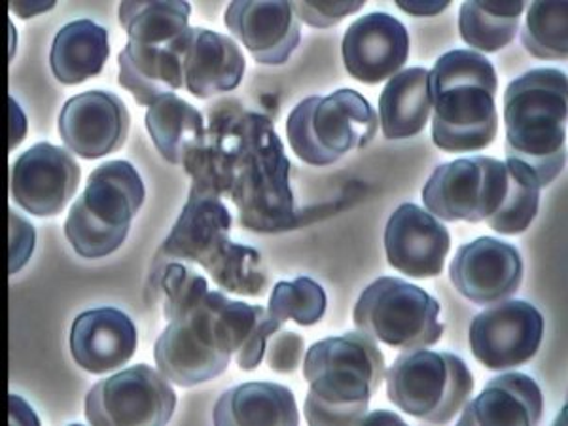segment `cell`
Here are the masks:
<instances>
[{
    "label": "cell",
    "mask_w": 568,
    "mask_h": 426,
    "mask_svg": "<svg viewBox=\"0 0 568 426\" xmlns=\"http://www.w3.org/2000/svg\"><path fill=\"white\" fill-rule=\"evenodd\" d=\"M118 12L130 42L168 45L190 29L192 7L187 2H122Z\"/></svg>",
    "instance_id": "4dcf8cb0"
},
{
    "label": "cell",
    "mask_w": 568,
    "mask_h": 426,
    "mask_svg": "<svg viewBox=\"0 0 568 426\" xmlns=\"http://www.w3.org/2000/svg\"><path fill=\"white\" fill-rule=\"evenodd\" d=\"M292 10L297 20L304 21L310 27L328 29L347 18L351 13L358 12L366 2L351 0V2H291Z\"/></svg>",
    "instance_id": "f35d334b"
},
{
    "label": "cell",
    "mask_w": 568,
    "mask_h": 426,
    "mask_svg": "<svg viewBox=\"0 0 568 426\" xmlns=\"http://www.w3.org/2000/svg\"><path fill=\"white\" fill-rule=\"evenodd\" d=\"M186 90L197 99L233 91L245 77V55L226 34L203 27H190L176 40Z\"/></svg>",
    "instance_id": "d6986e66"
},
{
    "label": "cell",
    "mask_w": 568,
    "mask_h": 426,
    "mask_svg": "<svg viewBox=\"0 0 568 426\" xmlns=\"http://www.w3.org/2000/svg\"><path fill=\"white\" fill-rule=\"evenodd\" d=\"M452 235L436 216L415 203L396 209L385 227L388 264L407 277H438L444 272Z\"/></svg>",
    "instance_id": "e0dca14e"
},
{
    "label": "cell",
    "mask_w": 568,
    "mask_h": 426,
    "mask_svg": "<svg viewBox=\"0 0 568 426\" xmlns=\"http://www.w3.org/2000/svg\"><path fill=\"white\" fill-rule=\"evenodd\" d=\"M135 323L116 307L78 315L71 328V355L80 368L103 375L122 368L136 353Z\"/></svg>",
    "instance_id": "ffe728a7"
},
{
    "label": "cell",
    "mask_w": 568,
    "mask_h": 426,
    "mask_svg": "<svg viewBox=\"0 0 568 426\" xmlns=\"http://www.w3.org/2000/svg\"><path fill=\"white\" fill-rule=\"evenodd\" d=\"M304 353V337L297 336L296 332L283 328L278 329L277 334H273L272 339L267 342V349H265L267 364L277 374L296 372L302 364Z\"/></svg>",
    "instance_id": "74e56055"
},
{
    "label": "cell",
    "mask_w": 568,
    "mask_h": 426,
    "mask_svg": "<svg viewBox=\"0 0 568 426\" xmlns=\"http://www.w3.org/2000/svg\"><path fill=\"white\" fill-rule=\"evenodd\" d=\"M152 284H158L165 296L163 315L169 323H181L190 317L209 292L207 278L179 262H169L152 272Z\"/></svg>",
    "instance_id": "e575fe53"
},
{
    "label": "cell",
    "mask_w": 568,
    "mask_h": 426,
    "mask_svg": "<svg viewBox=\"0 0 568 426\" xmlns=\"http://www.w3.org/2000/svg\"><path fill=\"white\" fill-rule=\"evenodd\" d=\"M510 186L506 162L474 155L434 169L423 187L426 211L446 222L478 224L503 207Z\"/></svg>",
    "instance_id": "ba28073f"
},
{
    "label": "cell",
    "mask_w": 568,
    "mask_h": 426,
    "mask_svg": "<svg viewBox=\"0 0 568 426\" xmlns=\"http://www.w3.org/2000/svg\"><path fill=\"white\" fill-rule=\"evenodd\" d=\"M433 110L428 69L412 67L388 80L379 98V125L388 141H402L425 130Z\"/></svg>",
    "instance_id": "4316f807"
},
{
    "label": "cell",
    "mask_w": 568,
    "mask_h": 426,
    "mask_svg": "<svg viewBox=\"0 0 568 426\" xmlns=\"http://www.w3.org/2000/svg\"><path fill=\"white\" fill-rule=\"evenodd\" d=\"M176 393L162 372L136 364L93 385L85 419L93 426H163L173 419Z\"/></svg>",
    "instance_id": "9c48e42d"
},
{
    "label": "cell",
    "mask_w": 568,
    "mask_h": 426,
    "mask_svg": "<svg viewBox=\"0 0 568 426\" xmlns=\"http://www.w3.org/2000/svg\"><path fill=\"white\" fill-rule=\"evenodd\" d=\"M109 55V31L95 21L77 20L55 34L50 65L61 84L77 85L101 74Z\"/></svg>",
    "instance_id": "83f0119b"
},
{
    "label": "cell",
    "mask_w": 568,
    "mask_h": 426,
    "mask_svg": "<svg viewBox=\"0 0 568 426\" xmlns=\"http://www.w3.org/2000/svg\"><path fill=\"white\" fill-rule=\"evenodd\" d=\"M226 27L262 65H284L302 40L291 2L240 0L227 7Z\"/></svg>",
    "instance_id": "ac0fdd59"
},
{
    "label": "cell",
    "mask_w": 568,
    "mask_h": 426,
    "mask_svg": "<svg viewBox=\"0 0 568 426\" xmlns=\"http://www.w3.org/2000/svg\"><path fill=\"white\" fill-rule=\"evenodd\" d=\"M53 8V2H45V4H40V2H31V4H21V2H12L10 4V10L21 16V18H33L34 13L44 12V10H50Z\"/></svg>",
    "instance_id": "b9f144b4"
},
{
    "label": "cell",
    "mask_w": 568,
    "mask_h": 426,
    "mask_svg": "<svg viewBox=\"0 0 568 426\" xmlns=\"http://www.w3.org/2000/svg\"><path fill=\"white\" fill-rule=\"evenodd\" d=\"M130 125L122 99L110 91L91 90L67 101L59 116V135L72 154L99 160L122 149Z\"/></svg>",
    "instance_id": "5bb4252c"
},
{
    "label": "cell",
    "mask_w": 568,
    "mask_h": 426,
    "mask_svg": "<svg viewBox=\"0 0 568 426\" xmlns=\"http://www.w3.org/2000/svg\"><path fill=\"white\" fill-rule=\"evenodd\" d=\"M394 406L430 425H449L474 393V375L460 356L436 351L402 353L387 374Z\"/></svg>",
    "instance_id": "8992f818"
},
{
    "label": "cell",
    "mask_w": 568,
    "mask_h": 426,
    "mask_svg": "<svg viewBox=\"0 0 568 426\" xmlns=\"http://www.w3.org/2000/svg\"><path fill=\"white\" fill-rule=\"evenodd\" d=\"M567 74L532 69L504 93L506 160L529 169L540 187L561 175L567 163Z\"/></svg>",
    "instance_id": "7a4b0ae2"
},
{
    "label": "cell",
    "mask_w": 568,
    "mask_h": 426,
    "mask_svg": "<svg viewBox=\"0 0 568 426\" xmlns=\"http://www.w3.org/2000/svg\"><path fill=\"white\" fill-rule=\"evenodd\" d=\"M237 154L230 197L241 226L254 233L288 232L297 224L291 160L270 118L237 112Z\"/></svg>",
    "instance_id": "277c9868"
},
{
    "label": "cell",
    "mask_w": 568,
    "mask_h": 426,
    "mask_svg": "<svg viewBox=\"0 0 568 426\" xmlns=\"http://www.w3.org/2000/svg\"><path fill=\"white\" fill-rule=\"evenodd\" d=\"M542 313L524 300H504L478 313L470 324L474 358L493 372L525 366L544 339Z\"/></svg>",
    "instance_id": "30bf717a"
},
{
    "label": "cell",
    "mask_w": 568,
    "mask_h": 426,
    "mask_svg": "<svg viewBox=\"0 0 568 426\" xmlns=\"http://www.w3.org/2000/svg\"><path fill=\"white\" fill-rule=\"evenodd\" d=\"M179 40V39H176ZM176 40L173 44L150 45L128 42L120 52V85L131 91L136 104H152L184 85L182 58Z\"/></svg>",
    "instance_id": "cb8c5ba5"
},
{
    "label": "cell",
    "mask_w": 568,
    "mask_h": 426,
    "mask_svg": "<svg viewBox=\"0 0 568 426\" xmlns=\"http://www.w3.org/2000/svg\"><path fill=\"white\" fill-rule=\"evenodd\" d=\"M345 69L362 84H382L396 77L409 58V33L385 12L362 16L343 37Z\"/></svg>",
    "instance_id": "2e32d148"
},
{
    "label": "cell",
    "mask_w": 568,
    "mask_h": 426,
    "mask_svg": "<svg viewBox=\"0 0 568 426\" xmlns=\"http://www.w3.org/2000/svg\"><path fill=\"white\" fill-rule=\"evenodd\" d=\"M34 232L33 226L29 224L26 235L20 237V230L16 226V222L10 220V273L20 272L29 256L33 252Z\"/></svg>",
    "instance_id": "ab89813d"
},
{
    "label": "cell",
    "mask_w": 568,
    "mask_h": 426,
    "mask_svg": "<svg viewBox=\"0 0 568 426\" xmlns=\"http://www.w3.org/2000/svg\"><path fill=\"white\" fill-rule=\"evenodd\" d=\"M326 292L323 286L310 277L296 281H281L275 284L270 297V315L278 323L294 321L300 326H313L323 321L326 313Z\"/></svg>",
    "instance_id": "d590c367"
},
{
    "label": "cell",
    "mask_w": 568,
    "mask_h": 426,
    "mask_svg": "<svg viewBox=\"0 0 568 426\" xmlns=\"http://www.w3.org/2000/svg\"><path fill=\"white\" fill-rule=\"evenodd\" d=\"M396 7L400 8V10H404L406 13L417 16V18H428V16H436V13L444 12L446 8H449V2H447V0H439V2H434V0H426V2H419V0L404 2V0H398Z\"/></svg>",
    "instance_id": "60d3db41"
},
{
    "label": "cell",
    "mask_w": 568,
    "mask_h": 426,
    "mask_svg": "<svg viewBox=\"0 0 568 426\" xmlns=\"http://www.w3.org/2000/svg\"><path fill=\"white\" fill-rule=\"evenodd\" d=\"M80 184V165L71 152L39 142L12 168V197L27 213L48 219L67 207Z\"/></svg>",
    "instance_id": "7c38bea8"
},
{
    "label": "cell",
    "mask_w": 568,
    "mask_h": 426,
    "mask_svg": "<svg viewBox=\"0 0 568 426\" xmlns=\"http://www.w3.org/2000/svg\"><path fill=\"white\" fill-rule=\"evenodd\" d=\"M379 130V118L358 91L337 90L326 98H307L296 104L286 120V135L302 162L326 168L366 149Z\"/></svg>",
    "instance_id": "5b68a950"
},
{
    "label": "cell",
    "mask_w": 568,
    "mask_h": 426,
    "mask_svg": "<svg viewBox=\"0 0 568 426\" xmlns=\"http://www.w3.org/2000/svg\"><path fill=\"white\" fill-rule=\"evenodd\" d=\"M216 426H296L300 423L291 388L277 383H245L230 388L214 404Z\"/></svg>",
    "instance_id": "d4e9b609"
},
{
    "label": "cell",
    "mask_w": 568,
    "mask_h": 426,
    "mask_svg": "<svg viewBox=\"0 0 568 426\" xmlns=\"http://www.w3.org/2000/svg\"><path fill=\"white\" fill-rule=\"evenodd\" d=\"M146 197L135 165L130 162H106L99 165L80 200L95 219L110 227H131V220L141 211Z\"/></svg>",
    "instance_id": "484cf974"
},
{
    "label": "cell",
    "mask_w": 568,
    "mask_h": 426,
    "mask_svg": "<svg viewBox=\"0 0 568 426\" xmlns=\"http://www.w3.org/2000/svg\"><path fill=\"white\" fill-rule=\"evenodd\" d=\"M433 98V141L452 154L479 152L497 139L495 95L478 85H455Z\"/></svg>",
    "instance_id": "9a60e30c"
},
{
    "label": "cell",
    "mask_w": 568,
    "mask_h": 426,
    "mask_svg": "<svg viewBox=\"0 0 568 426\" xmlns=\"http://www.w3.org/2000/svg\"><path fill=\"white\" fill-rule=\"evenodd\" d=\"M506 165L510 169V186L508 194L504 200L503 207L485 224L500 233V235H519L527 232L532 220L540 209V184L536 182L535 176L529 169H525L519 163L506 160Z\"/></svg>",
    "instance_id": "d6a6232c"
},
{
    "label": "cell",
    "mask_w": 568,
    "mask_h": 426,
    "mask_svg": "<svg viewBox=\"0 0 568 426\" xmlns=\"http://www.w3.org/2000/svg\"><path fill=\"white\" fill-rule=\"evenodd\" d=\"M525 2H465L459 12L460 39L479 53H497L519 31Z\"/></svg>",
    "instance_id": "f546056e"
},
{
    "label": "cell",
    "mask_w": 568,
    "mask_h": 426,
    "mask_svg": "<svg viewBox=\"0 0 568 426\" xmlns=\"http://www.w3.org/2000/svg\"><path fill=\"white\" fill-rule=\"evenodd\" d=\"M460 414L459 426H535L544 417L542 390L530 375H498Z\"/></svg>",
    "instance_id": "7402d4cb"
},
{
    "label": "cell",
    "mask_w": 568,
    "mask_h": 426,
    "mask_svg": "<svg viewBox=\"0 0 568 426\" xmlns=\"http://www.w3.org/2000/svg\"><path fill=\"white\" fill-rule=\"evenodd\" d=\"M568 4L559 2H532L527 10V21L521 31L525 50L542 61L567 59Z\"/></svg>",
    "instance_id": "1f68e13d"
},
{
    "label": "cell",
    "mask_w": 568,
    "mask_h": 426,
    "mask_svg": "<svg viewBox=\"0 0 568 426\" xmlns=\"http://www.w3.org/2000/svg\"><path fill=\"white\" fill-rule=\"evenodd\" d=\"M237 110L214 116L209 130L187 149L182 168L192 176V192L201 195L230 194L237 154Z\"/></svg>",
    "instance_id": "603a6c76"
},
{
    "label": "cell",
    "mask_w": 568,
    "mask_h": 426,
    "mask_svg": "<svg viewBox=\"0 0 568 426\" xmlns=\"http://www.w3.org/2000/svg\"><path fill=\"white\" fill-rule=\"evenodd\" d=\"M455 85H478L497 95L498 77L491 61L476 50H452L444 53L428 71L430 95Z\"/></svg>",
    "instance_id": "836d02e7"
},
{
    "label": "cell",
    "mask_w": 568,
    "mask_h": 426,
    "mask_svg": "<svg viewBox=\"0 0 568 426\" xmlns=\"http://www.w3.org/2000/svg\"><path fill=\"white\" fill-rule=\"evenodd\" d=\"M207 310L214 337L220 347L235 355L241 369L252 372L264 361L267 342L283 328V323L258 305L235 302L222 292L209 291Z\"/></svg>",
    "instance_id": "44dd1931"
},
{
    "label": "cell",
    "mask_w": 568,
    "mask_h": 426,
    "mask_svg": "<svg viewBox=\"0 0 568 426\" xmlns=\"http://www.w3.org/2000/svg\"><path fill=\"white\" fill-rule=\"evenodd\" d=\"M449 278L455 291L471 304H498L519 291L524 283V260L510 243L479 237L457 251Z\"/></svg>",
    "instance_id": "4fadbf2b"
},
{
    "label": "cell",
    "mask_w": 568,
    "mask_h": 426,
    "mask_svg": "<svg viewBox=\"0 0 568 426\" xmlns=\"http://www.w3.org/2000/svg\"><path fill=\"white\" fill-rule=\"evenodd\" d=\"M144 122L155 149L173 165H182L187 149L205 133L203 114L175 93L158 99Z\"/></svg>",
    "instance_id": "f1b7e54d"
},
{
    "label": "cell",
    "mask_w": 568,
    "mask_h": 426,
    "mask_svg": "<svg viewBox=\"0 0 568 426\" xmlns=\"http://www.w3.org/2000/svg\"><path fill=\"white\" fill-rule=\"evenodd\" d=\"M154 358L169 382L184 388L197 387L226 372L232 355L214 337L207 296L190 317L169 323L155 342Z\"/></svg>",
    "instance_id": "8fae6325"
},
{
    "label": "cell",
    "mask_w": 568,
    "mask_h": 426,
    "mask_svg": "<svg viewBox=\"0 0 568 426\" xmlns=\"http://www.w3.org/2000/svg\"><path fill=\"white\" fill-rule=\"evenodd\" d=\"M385 374L382 349L361 329L315 343L304 361L305 419L311 426L362 425Z\"/></svg>",
    "instance_id": "6da1fadb"
},
{
    "label": "cell",
    "mask_w": 568,
    "mask_h": 426,
    "mask_svg": "<svg viewBox=\"0 0 568 426\" xmlns=\"http://www.w3.org/2000/svg\"><path fill=\"white\" fill-rule=\"evenodd\" d=\"M232 214L220 197L190 190L175 226L155 254L154 267L169 262H194L209 272L222 291L260 297L267 291V272L256 248L230 240Z\"/></svg>",
    "instance_id": "3957f363"
},
{
    "label": "cell",
    "mask_w": 568,
    "mask_h": 426,
    "mask_svg": "<svg viewBox=\"0 0 568 426\" xmlns=\"http://www.w3.org/2000/svg\"><path fill=\"white\" fill-rule=\"evenodd\" d=\"M130 227H110L85 209L82 200L72 205L65 222V235L78 256L95 260L116 252L128 237Z\"/></svg>",
    "instance_id": "8d00e7d4"
},
{
    "label": "cell",
    "mask_w": 568,
    "mask_h": 426,
    "mask_svg": "<svg viewBox=\"0 0 568 426\" xmlns=\"http://www.w3.org/2000/svg\"><path fill=\"white\" fill-rule=\"evenodd\" d=\"M439 302L404 278L379 277L355 305L356 328L394 349L433 347L444 336Z\"/></svg>",
    "instance_id": "52a82bcc"
}]
</instances>
